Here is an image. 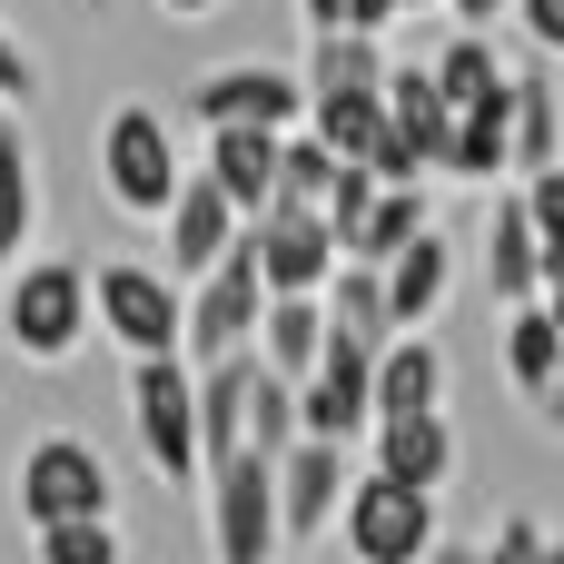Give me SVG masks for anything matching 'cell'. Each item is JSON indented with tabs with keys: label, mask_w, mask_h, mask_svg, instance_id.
<instances>
[{
	"label": "cell",
	"mask_w": 564,
	"mask_h": 564,
	"mask_svg": "<svg viewBox=\"0 0 564 564\" xmlns=\"http://www.w3.org/2000/svg\"><path fill=\"white\" fill-rule=\"evenodd\" d=\"M436 178H456V188H506V89L446 119V159H436Z\"/></svg>",
	"instance_id": "21"
},
{
	"label": "cell",
	"mask_w": 564,
	"mask_h": 564,
	"mask_svg": "<svg viewBox=\"0 0 564 564\" xmlns=\"http://www.w3.org/2000/svg\"><path fill=\"white\" fill-rule=\"evenodd\" d=\"M337 169H347V159H327L307 129H288V139H278V198H288V208H327Z\"/></svg>",
	"instance_id": "30"
},
{
	"label": "cell",
	"mask_w": 564,
	"mask_h": 564,
	"mask_svg": "<svg viewBox=\"0 0 564 564\" xmlns=\"http://www.w3.org/2000/svg\"><path fill=\"white\" fill-rule=\"evenodd\" d=\"M347 476H357V456H347V446H317V436H297L288 456H268V486H278V545H317V535L337 525Z\"/></svg>",
	"instance_id": "12"
},
{
	"label": "cell",
	"mask_w": 564,
	"mask_h": 564,
	"mask_svg": "<svg viewBox=\"0 0 564 564\" xmlns=\"http://www.w3.org/2000/svg\"><path fill=\"white\" fill-rule=\"evenodd\" d=\"M416 564H486V555H476V545H446V535H436V545H426Z\"/></svg>",
	"instance_id": "38"
},
{
	"label": "cell",
	"mask_w": 564,
	"mask_h": 564,
	"mask_svg": "<svg viewBox=\"0 0 564 564\" xmlns=\"http://www.w3.org/2000/svg\"><path fill=\"white\" fill-rule=\"evenodd\" d=\"M516 198H525V218H535V238H545V258H555L564 248V159L535 169V178H516Z\"/></svg>",
	"instance_id": "31"
},
{
	"label": "cell",
	"mask_w": 564,
	"mask_h": 564,
	"mask_svg": "<svg viewBox=\"0 0 564 564\" xmlns=\"http://www.w3.org/2000/svg\"><path fill=\"white\" fill-rule=\"evenodd\" d=\"M377 288H387V327H397V337H426L436 307L456 297V248H446L436 228H416V238L377 268Z\"/></svg>",
	"instance_id": "13"
},
{
	"label": "cell",
	"mask_w": 564,
	"mask_h": 564,
	"mask_svg": "<svg viewBox=\"0 0 564 564\" xmlns=\"http://www.w3.org/2000/svg\"><path fill=\"white\" fill-rule=\"evenodd\" d=\"M347 564H416L436 545V496H416V486H387V476H347V496H337V525H327Z\"/></svg>",
	"instance_id": "5"
},
{
	"label": "cell",
	"mask_w": 564,
	"mask_h": 564,
	"mask_svg": "<svg viewBox=\"0 0 564 564\" xmlns=\"http://www.w3.org/2000/svg\"><path fill=\"white\" fill-rule=\"evenodd\" d=\"M30 228H40V149H30V129L0 109V268L30 258Z\"/></svg>",
	"instance_id": "22"
},
{
	"label": "cell",
	"mask_w": 564,
	"mask_h": 564,
	"mask_svg": "<svg viewBox=\"0 0 564 564\" xmlns=\"http://www.w3.org/2000/svg\"><path fill=\"white\" fill-rule=\"evenodd\" d=\"M506 20H525V40H535V50H555V59H564V0H516Z\"/></svg>",
	"instance_id": "34"
},
{
	"label": "cell",
	"mask_w": 564,
	"mask_h": 564,
	"mask_svg": "<svg viewBox=\"0 0 564 564\" xmlns=\"http://www.w3.org/2000/svg\"><path fill=\"white\" fill-rule=\"evenodd\" d=\"M258 307H268V288H258L248 248H228V258H218L208 278H188V297H178V367L238 357V347L258 337Z\"/></svg>",
	"instance_id": "7"
},
{
	"label": "cell",
	"mask_w": 564,
	"mask_h": 564,
	"mask_svg": "<svg viewBox=\"0 0 564 564\" xmlns=\"http://www.w3.org/2000/svg\"><path fill=\"white\" fill-rule=\"evenodd\" d=\"M89 10H109V0H89Z\"/></svg>",
	"instance_id": "42"
},
{
	"label": "cell",
	"mask_w": 564,
	"mask_h": 564,
	"mask_svg": "<svg viewBox=\"0 0 564 564\" xmlns=\"http://www.w3.org/2000/svg\"><path fill=\"white\" fill-rule=\"evenodd\" d=\"M129 416H139V456L159 486H198V387L178 357H139L129 367Z\"/></svg>",
	"instance_id": "8"
},
{
	"label": "cell",
	"mask_w": 564,
	"mask_h": 564,
	"mask_svg": "<svg viewBox=\"0 0 564 564\" xmlns=\"http://www.w3.org/2000/svg\"><path fill=\"white\" fill-rule=\"evenodd\" d=\"M367 377H377V347L327 337V347H317V367L297 377V436H317V446H357V436L377 426Z\"/></svg>",
	"instance_id": "11"
},
{
	"label": "cell",
	"mask_w": 564,
	"mask_h": 564,
	"mask_svg": "<svg viewBox=\"0 0 564 564\" xmlns=\"http://www.w3.org/2000/svg\"><path fill=\"white\" fill-rule=\"evenodd\" d=\"M89 169H99V188H109V208L119 218H149L159 228V208L178 198V129H169V109L159 99H119L109 119H99V139H89Z\"/></svg>",
	"instance_id": "1"
},
{
	"label": "cell",
	"mask_w": 564,
	"mask_h": 564,
	"mask_svg": "<svg viewBox=\"0 0 564 564\" xmlns=\"http://www.w3.org/2000/svg\"><path fill=\"white\" fill-rule=\"evenodd\" d=\"M367 397H377V416H446V347L436 337H387Z\"/></svg>",
	"instance_id": "19"
},
{
	"label": "cell",
	"mask_w": 564,
	"mask_h": 564,
	"mask_svg": "<svg viewBox=\"0 0 564 564\" xmlns=\"http://www.w3.org/2000/svg\"><path fill=\"white\" fill-rule=\"evenodd\" d=\"M10 506L40 535V525H79V516H119V486H109V456L89 436H30L10 466Z\"/></svg>",
	"instance_id": "3"
},
{
	"label": "cell",
	"mask_w": 564,
	"mask_h": 564,
	"mask_svg": "<svg viewBox=\"0 0 564 564\" xmlns=\"http://www.w3.org/2000/svg\"><path fill=\"white\" fill-rule=\"evenodd\" d=\"M436 10H446V20H456V30H496V20H506V10H516V0H436Z\"/></svg>",
	"instance_id": "35"
},
{
	"label": "cell",
	"mask_w": 564,
	"mask_h": 564,
	"mask_svg": "<svg viewBox=\"0 0 564 564\" xmlns=\"http://www.w3.org/2000/svg\"><path fill=\"white\" fill-rule=\"evenodd\" d=\"M535 564H564V535H545V555H535Z\"/></svg>",
	"instance_id": "40"
},
{
	"label": "cell",
	"mask_w": 564,
	"mask_h": 564,
	"mask_svg": "<svg viewBox=\"0 0 564 564\" xmlns=\"http://www.w3.org/2000/svg\"><path fill=\"white\" fill-rule=\"evenodd\" d=\"M208 555L218 564H278V486H268V456H208Z\"/></svg>",
	"instance_id": "6"
},
{
	"label": "cell",
	"mask_w": 564,
	"mask_h": 564,
	"mask_svg": "<svg viewBox=\"0 0 564 564\" xmlns=\"http://www.w3.org/2000/svg\"><path fill=\"white\" fill-rule=\"evenodd\" d=\"M525 406L545 416V436H564V367H555V377H545V387H535V397H525Z\"/></svg>",
	"instance_id": "36"
},
{
	"label": "cell",
	"mask_w": 564,
	"mask_h": 564,
	"mask_svg": "<svg viewBox=\"0 0 564 564\" xmlns=\"http://www.w3.org/2000/svg\"><path fill=\"white\" fill-rule=\"evenodd\" d=\"M496 347H506V377H516V397H535V387L564 367V327L535 307V297H525V307H506V337H496Z\"/></svg>",
	"instance_id": "28"
},
{
	"label": "cell",
	"mask_w": 564,
	"mask_h": 564,
	"mask_svg": "<svg viewBox=\"0 0 564 564\" xmlns=\"http://www.w3.org/2000/svg\"><path fill=\"white\" fill-rule=\"evenodd\" d=\"M317 347H327V317H317V297H268L258 307V337H248V357L268 367V377H307L317 367Z\"/></svg>",
	"instance_id": "23"
},
{
	"label": "cell",
	"mask_w": 564,
	"mask_h": 564,
	"mask_svg": "<svg viewBox=\"0 0 564 564\" xmlns=\"http://www.w3.org/2000/svg\"><path fill=\"white\" fill-rule=\"evenodd\" d=\"M317 317H327V337H357V347H387V337H397V327H387V288H377V268H327Z\"/></svg>",
	"instance_id": "24"
},
{
	"label": "cell",
	"mask_w": 564,
	"mask_h": 564,
	"mask_svg": "<svg viewBox=\"0 0 564 564\" xmlns=\"http://www.w3.org/2000/svg\"><path fill=\"white\" fill-rule=\"evenodd\" d=\"M367 476L436 496V486L456 476V426H446V416H377V426H367Z\"/></svg>",
	"instance_id": "15"
},
{
	"label": "cell",
	"mask_w": 564,
	"mask_h": 564,
	"mask_svg": "<svg viewBox=\"0 0 564 564\" xmlns=\"http://www.w3.org/2000/svg\"><path fill=\"white\" fill-rule=\"evenodd\" d=\"M297 79L307 89H377L387 79V50L367 30H307V69Z\"/></svg>",
	"instance_id": "26"
},
{
	"label": "cell",
	"mask_w": 564,
	"mask_h": 564,
	"mask_svg": "<svg viewBox=\"0 0 564 564\" xmlns=\"http://www.w3.org/2000/svg\"><path fill=\"white\" fill-rule=\"evenodd\" d=\"M406 10H436V0H397V20H406Z\"/></svg>",
	"instance_id": "41"
},
{
	"label": "cell",
	"mask_w": 564,
	"mask_h": 564,
	"mask_svg": "<svg viewBox=\"0 0 564 564\" xmlns=\"http://www.w3.org/2000/svg\"><path fill=\"white\" fill-rule=\"evenodd\" d=\"M327 159H347V169H367L377 159V139H387V79L377 89H307V119H297Z\"/></svg>",
	"instance_id": "20"
},
{
	"label": "cell",
	"mask_w": 564,
	"mask_h": 564,
	"mask_svg": "<svg viewBox=\"0 0 564 564\" xmlns=\"http://www.w3.org/2000/svg\"><path fill=\"white\" fill-rule=\"evenodd\" d=\"M89 327L139 367V357H178V278L149 258H99L89 268Z\"/></svg>",
	"instance_id": "4"
},
{
	"label": "cell",
	"mask_w": 564,
	"mask_h": 564,
	"mask_svg": "<svg viewBox=\"0 0 564 564\" xmlns=\"http://www.w3.org/2000/svg\"><path fill=\"white\" fill-rule=\"evenodd\" d=\"M486 288H496L506 307H525V297L545 288V238H535V218H525L516 178H506V188H486Z\"/></svg>",
	"instance_id": "16"
},
{
	"label": "cell",
	"mask_w": 564,
	"mask_h": 564,
	"mask_svg": "<svg viewBox=\"0 0 564 564\" xmlns=\"http://www.w3.org/2000/svg\"><path fill=\"white\" fill-rule=\"evenodd\" d=\"M426 79H436V99H446V109H476V99H496V89H506V59H496V40H486V30H456V40L426 59Z\"/></svg>",
	"instance_id": "25"
},
{
	"label": "cell",
	"mask_w": 564,
	"mask_h": 564,
	"mask_svg": "<svg viewBox=\"0 0 564 564\" xmlns=\"http://www.w3.org/2000/svg\"><path fill=\"white\" fill-rule=\"evenodd\" d=\"M535 307H545V317H555V327H564V248H555V258H545V288H535Z\"/></svg>",
	"instance_id": "37"
},
{
	"label": "cell",
	"mask_w": 564,
	"mask_h": 564,
	"mask_svg": "<svg viewBox=\"0 0 564 564\" xmlns=\"http://www.w3.org/2000/svg\"><path fill=\"white\" fill-rule=\"evenodd\" d=\"M0 347L30 367H69L89 347V268L79 258H20L0 288Z\"/></svg>",
	"instance_id": "2"
},
{
	"label": "cell",
	"mask_w": 564,
	"mask_h": 564,
	"mask_svg": "<svg viewBox=\"0 0 564 564\" xmlns=\"http://www.w3.org/2000/svg\"><path fill=\"white\" fill-rule=\"evenodd\" d=\"M238 228H248V218H238L198 169H188V178H178V198L159 208V238H169V268H178V278H208V268L238 248Z\"/></svg>",
	"instance_id": "14"
},
{
	"label": "cell",
	"mask_w": 564,
	"mask_h": 564,
	"mask_svg": "<svg viewBox=\"0 0 564 564\" xmlns=\"http://www.w3.org/2000/svg\"><path fill=\"white\" fill-rule=\"evenodd\" d=\"M476 555H486V564H535V555H545V525H535V516H506L496 545H476Z\"/></svg>",
	"instance_id": "33"
},
{
	"label": "cell",
	"mask_w": 564,
	"mask_h": 564,
	"mask_svg": "<svg viewBox=\"0 0 564 564\" xmlns=\"http://www.w3.org/2000/svg\"><path fill=\"white\" fill-rule=\"evenodd\" d=\"M238 446H248V456H288V446H297V387H288V377L248 367V397H238Z\"/></svg>",
	"instance_id": "27"
},
{
	"label": "cell",
	"mask_w": 564,
	"mask_h": 564,
	"mask_svg": "<svg viewBox=\"0 0 564 564\" xmlns=\"http://www.w3.org/2000/svg\"><path fill=\"white\" fill-rule=\"evenodd\" d=\"M30 99H40V59H30L20 30L0 20V109H30Z\"/></svg>",
	"instance_id": "32"
},
{
	"label": "cell",
	"mask_w": 564,
	"mask_h": 564,
	"mask_svg": "<svg viewBox=\"0 0 564 564\" xmlns=\"http://www.w3.org/2000/svg\"><path fill=\"white\" fill-rule=\"evenodd\" d=\"M159 10H169V20H208L218 0H159Z\"/></svg>",
	"instance_id": "39"
},
{
	"label": "cell",
	"mask_w": 564,
	"mask_h": 564,
	"mask_svg": "<svg viewBox=\"0 0 564 564\" xmlns=\"http://www.w3.org/2000/svg\"><path fill=\"white\" fill-rule=\"evenodd\" d=\"M278 139H288V129H208L198 178H208L238 218H258V208L278 198Z\"/></svg>",
	"instance_id": "17"
},
{
	"label": "cell",
	"mask_w": 564,
	"mask_h": 564,
	"mask_svg": "<svg viewBox=\"0 0 564 564\" xmlns=\"http://www.w3.org/2000/svg\"><path fill=\"white\" fill-rule=\"evenodd\" d=\"M564 159V109L545 69H506V178H535Z\"/></svg>",
	"instance_id": "18"
},
{
	"label": "cell",
	"mask_w": 564,
	"mask_h": 564,
	"mask_svg": "<svg viewBox=\"0 0 564 564\" xmlns=\"http://www.w3.org/2000/svg\"><path fill=\"white\" fill-rule=\"evenodd\" d=\"M30 564H129V535H119V516L40 525V535H30Z\"/></svg>",
	"instance_id": "29"
},
{
	"label": "cell",
	"mask_w": 564,
	"mask_h": 564,
	"mask_svg": "<svg viewBox=\"0 0 564 564\" xmlns=\"http://www.w3.org/2000/svg\"><path fill=\"white\" fill-rule=\"evenodd\" d=\"M238 248H248V268H258V288H268V297H317V288H327V268H337L327 218H317V208H288V198H268V208L238 228Z\"/></svg>",
	"instance_id": "10"
},
{
	"label": "cell",
	"mask_w": 564,
	"mask_h": 564,
	"mask_svg": "<svg viewBox=\"0 0 564 564\" xmlns=\"http://www.w3.org/2000/svg\"><path fill=\"white\" fill-rule=\"evenodd\" d=\"M188 119L198 129H297L307 119V79L278 59H228L188 79Z\"/></svg>",
	"instance_id": "9"
}]
</instances>
